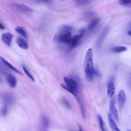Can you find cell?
Here are the masks:
<instances>
[{"instance_id": "cell-34", "label": "cell", "mask_w": 131, "mask_h": 131, "mask_svg": "<svg viewBox=\"0 0 131 131\" xmlns=\"http://www.w3.org/2000/svg\"><path fill=\"white\" fill-rule=\"evenodd\" d=\"M128 34L130 36H131V31L130 30H129L128 31Z\"/></svg>"}, {"instance_id": "cell-25", "label": "cell", "mask_w": 131, "mask_h": 131, "mask_svg": "<svg viewBox=\"0 0 131 131\" xmlns=\"http://www.w3.org/2000/svg\"><path fill=\"white\" fill-rule=\"evenodd\" d=\"M23 68L24 72L27 76L33 81H35V79L34 78L27 69L24 66H23Z\"/></svg>"}, {"instance_id": "cell-18", "label": "cell", "mask_w": 131, "mask_h": 131, "mask_svg": "<svg viewBox=\"0 0 131 131\" xmlns=\"http://www.w3.org/2000/svg\"><path fill=\"white\" fill-rule=\"evenodd\" d=\"M72 28L68 25H63L60 28L59 30V31L63 32H71L72 30Z\"/></svg>"}, {"instance_id": "cell-14", "label": "cell", "mask_w": 131, "mask_h": 131, "mask_svg": "<svg viewBox=\"0 0 131 131\" xmlns=\"http://www.w3.org/2000/svg\"><path fill=\"white\" fill-rule=\"evenodd\" d=\"M108 119L110 127L112 130L113 131H120L114 120L113 119L111 115L110 114L108 115Z\"/></svg>"}, {"instance_id": "cell-35", "label": "cell", "mask_w": 131, "mask_h": 131, "mask_svg": "<svg viewBox=\"0 0 131 131\" xmlns=\"http://www.w3.org/2000/svg\"><path fill=\"white\" fill-rule=\"evenodd\" d=\"M1 78L0 77V82H1Z\"/></svg>"}, {"instance_id": "cell-30", "label": "cell", "mask_w": 131, "mask_h": 131, "mask_svg": "<svg viewBox=\"0 0 131 131\" xmlns=\"http://www.w3.org/2000/svg\"><path fill=\"white\" fill-rule=\"evenodd\" d=\"M79 32L80 33L84 35L85 32V30L84 29L82 28L79 30Z\"/></svg>"}, {"instance_id": "cell-12", "label": "cell", "mask_w": 131, "mask_h": 131, "mask_svg": "<svg viewBox=\"0 0 131 131\" xmlns=\"http://www.w3.org/2000/svg\"><path fill=\"white\" fill-rule=\"evenodd\" d=\"M16 42L18 46L23 49H27L28 48L27 43L23 39L20 37L17 38Z\"/></svg>"}, {"instance_id": "cell-22", "label": "cell", "mask_w": 131, "mask_h": 131, "mask_svg": "<svg viewBox=\"0 0 131 131\" xmlns=\"http://www.w3.org/2000/svg\"><path fill=\"white\" fill-rule=\"evenodd\" d=\"M8 112V107L7 105L5 104L2 107L1 111V115L3 116H6Z\"/></svg>"}, {"instance_id": "cell-19", "label": "cell", "mask_w": 131, "mask_h": 131, "mask_svg": "<svg viewBox=\"0 0 131 131\" xmlns=\"http://www.w3.org/2000/svg\"><path fill=\"white\" fill-rule=\"evenodd\" d=\"M3 99L7 103H11L13 100V96L9 94H5L3 96Z\"/></svg>"}, {"instance_id": "cell-15", "label": "cell", "mask_w": 131, "mask_h": 131, "mask_svg": "<svg viewBox=\"0 0 131 131\" xmlns=\"http://www.w3.org/2000/svg\"><path fill=\"white\" fill-rule=\"evenodd\" d=\"M41 124L45 129H48L49 126L50 122L48 118L45 115H42L41 117Z\"/></svg>"}, {"instance_id": "cell-29", "label": "cell", "mask_w": 131, "mask_h": 131, "mask_svg": "<svg viewBox=\"0 0 131 131\" xmlns=\"http://www.w3.org/2000/svg\"><path fill=\"white\" fill-rule=\"evenodd\" d=\"M93 76L96 77H99L100 76L99 72L96 70L94 68L93 72Z\"/></svg>"}, {"instance_id": "cell-28", "label": "cell", "mask_w": 131, "mask_h": 131, "mask_svg": "<svg viewBox=\"0 0 131 131\" xmlns=\"http://www.w3.org/2000/svg\"><path fill=\"white\" fill-rule=\"evenodd\" d=\"M62 100V103L66 107L69 109H70L71 108L70 103L66 99L63 98Z\"/></svg>"}, {"instance_id": "cell-6", "label": "cell", "mask_w": 131, "mask_h": 131, "mask_svg": "<svg viewBox=\"0 0 131 131\" xmlns=\"http://www.w3.org/2000/svg\"><path fill=\"white\" fill-rule=\"evenodd\" d=\"M126 97L125 91L122 90L119 91L117 96V102L119 108L121 109L123 107L125 101Z\"/></svg>"}, {"instance_id": "cell-24", "label": "cell", "mask_w": 131, "mask_h": 131, "mask_svg": "<svg viewBox=\"0 0 131 131\" xmlns=\"http://www.w3.org/2000/svg\"><path fill=\"white\" fill-rule=\"evenodd\" d=\"M84 16L86 17H93L95 16V13L91 11H86L83 14Z\"/></svg>"}, {"instance_id": "cell-20", "label": "cell", "mask_w": 131, "mask_h": 131, "mask_svg": "<svg viewBox=\"0 0 131 131\" xmlns=\"http://www.w3.org/2000/svg\"><path fill=\"white\" fill-rule=\"evenodd\" d=\"M83 35L80 33L75 35L72 38L71 40L73 42L78 43L79 40L82 37Z\"/></svg>"}, {"instance_id": "cell-7", "label": "cell", "mask_w": 131, "mask_h": 131, "mask_svg": "<svg viewBox=\"0 0 131 131\" xmlns=\"http://www.w3.org/2000/svg\"><path fill=\"white\" fill-rule=\"evenodd\" d=\"M13 6L15 9L25 13L32 12V10L31 8L23 4L14 3L13 4Z\"/></svg>"}, {"instance_id": "cell-31", "label": "cell", "mask_w": 131, "mask_h": 131, "mask_svg": "<svg viewBox=\"0 0 131 131\" xmlns=\"http://www.w3.org/2000/svg\"><path fill=\"white\" fill-rule=\"evenodd\" d=\"M38 2H48L51 1V0H37Z\"/></svg>"}, {"instance_id": "cell-23", "label": "cell", "mask_w": 131, "mask_h": 131, "mask_svg": "<svg viewBox=\"0 0 131 131\" xmlns=\"http://www.w3.org/2000/svg\"><path fill=\"white\" fill-rule=\"evenodd\" d=\"M97 117L101 129L102 131L105 130L104 128L103 121L101 115L99 114H98Z\"/></svg>"}, {"instance_id": "cell-11", "label": "cell", "mask_w": 131, "mask_h": 131, "mask_svg": "<svg viewBox=\"0 0 131 131\" xmlns=\"http://www.w3.org/2000/svg\"><path fill=\"white\" fill-rule=\"evenodd\" d=\"M0 62L2 63L6 66H7L8 67L13 70L16 72L20 74L21 75H23L22 73L20 72L13 66L8 62L6 61L4 58L1 56H0Z\"/></svg>"}, {"instance_id": "cell-36", "label": "cell", "mask_w": 131, "mask_h": 131, "mask_svg": "<svg viewBox=\"0 0 131 131\" xmlns=\"http://www.w3.org/2000/svg\"></svg>"}, {"instance_id": "cell-10", "label": "cell", "mask_w": 131, "mask_h": 131, "mask_svg": "<svg viewBox=\"0 0 131 131\" xmlns=\"http://www.w3.org/2000/svg\"><path fill=\"white\" fill-rule=\"evenodd\" d=\"M7 80L9 85L11 88H14L16 84V80L15 77L11 74H8L7 76Z\"/></svg>"}, {"instance_id": "cell-4", "label": "cell", "mask_w": 131, "mask_h": 131, "mask_svg": "<svg viewBox=\"0 0 131 131\" xmlns=\"http://www.w3.org/2000/svg\"><path fill=\"white\" fill-rule=\"evenodd\" d=\"M110 27L109 26H106L103 29L98 38L96 44V48L99 49L101 47L105 38L109 32Z\"/></svg>"}, {"instance_id": "cell-16", "label": "cell", "mask_w": 131, "mask_h": 131, "mask_svg": "<svg viewBox=\"0 0 131 131\" xmlns=\"http://www.w3.org/2000/svg\"><path fill=\"white\" fill-rule=\"evenodd\" d=\"M15 31L26 38H27V34L25 30L23 28L19 26H17L15 28Z\"/></svg>"}, {"instance_id": "cell-21", "label": "cell", "mask_w": 131, "mask_h": 131, "mask_svg": "<svg viewBox=\"0 0 131 131\" xmlns=\"http://www.w3.org/2000/svg\"><path fill=\"white\" fill-rule=\"evenodd\" d=\"M127 50V48L125 47L120 46L114 48L113 51L115 52L119 53L125 51Z\"/></svg>"}, {"instance_id": "cell-27", "label": "cell", "mask_w": 131, "mask_h": 131, "mask_svg": "<svg viewBox=\"0 0 131 131\" xmlns=\"http://www.w3.org/2000/svg\"><path fill=\"white\" fill-rule=\"evenodd\" d=\"M119 3L123 6L128 5L131 4V0H119Z\"/></svg>"}, {"instance_id": "cell-5", "label": "cell", "mask_w": 131, "mask_h": 131, "mask_svg": "<svg viewBox=\"0 0 131 131\" xmlns=\"http://www.w3.org/2000/svg\"><path fill=\"white\" fill-rule=\"evenodd\" d=\"M115 104V99L114 97L111 98L110 101L109 110L110 114L113 116L116 121H118V115Z\"/></svg>"}, {"instance_id": "cell-26", "label": "cell", "mask_w": 131, "mask_h": 131, "mask_svg": "<svg viewBox=\"0 0 131 131\" xmlns=\"http://www.w3.org/2000/svg\"><path fill=\"white\" fill-rule=\"evenodd\" d=\"M76 99L77 100L78 102V103L79 104L80 106L81 110V112L82 113V115L83 117L84 118H85V112L84 108V107L83 105H82V104L81 102L80 101L78 97H76Z\"/></svg>"}, {"instance_id": "cell-3", "label": "cell", "mask_w": 131, "mask_h": 131, "mask_svg": "<svg viewBox=\"0 0 131 131\" xmlns=\"http://www.w3.org/2000/svg\"><path fill=\"white\" fill-rule=\"evenodd\" d=\"M72 38L71 32L59 31L54 36L53 41L56 43L65 44L69 42Z\"/></svg>"}, {"instance_id": "cell-13", "label": "cell", "mask_w": 131, "mask_h": 131, "mask_svg": "<svg viewBox=\"0 0 131 131\" xmlns=\"http://www.w3.org/2000/svg\"><path fill=\"white\" fill-rule=\"evenodd\" d=\"M100 22V19L97 18L93 19L90 21L88 26L89 30L91 31L94 29Z\"/></svg>"}, {"instance_id": "cell-32", "label": "cell", "mask_w": 131, "mask_h": 131, "mask_svg": "<svg viewBox=\"0 0 131 131\" xmlns=\"http://www.w3.org/2000/svg\"><path fill=\"white\" fill-rule=\"evenodd\" d=\"M5 29V27L4 25L1 23H0V29L3 30Z\"/></svg>"}, {"instance_id": "cell-9", "label": "cell", "mask_w": 131, "mask_h": 131, "mask_svg": "<svg viewBox=\"0 0 131 131\" xmlns=\"http://www.w3.org/2000/svg\"><path fill=\"white\" fill-rule=\"evenodd\" d=\"M12 37L13 35L10 32L4 33L1 36L2 41L8 46L10 45Z\"/></svg>"}, {"instance_id": "cell-8", "label": "cell", "mask_w": 131, "mask_h": 131, "mask_svg": "<svg viewBox=\"0 0 131 131\" xmlns=\"http://www.w3.org/2000/svg\"><path fill=\"white\" fill-rule=\"evenodd\" d=\"M113 77H111L107 85V94L108 96L110 97L113 96L115 92V87L113 82Z\"/></svg>"}, {"instance_id": "cell-17", "label": "cell", "mask_w": 131, "mask_h": 131, "mask_svg": "<svg viewBox=\"0 0 131 131\" xmlns=\"http://www.w3.org/2000/svg\"><path fill=\"white\" fill-rule=\"evenodd\" d=\"M92 0H75V2L78 5L84 6L90 4Z\"/></svg>"}, {"instance_id": "cell-1", "label": "cell", "mask_w": 131, "mask_h": 131, "mask_svg": "<svg viewBox=\"0 0 131 131\" xmlns=\"http://www.w3.org/2000/svg\"><path fill=\"white\" fill-rule=\"evenodd\" d=\"M83 67L85 77L89 81H91L93 77L94 69L93 61L92 51L89 49L85 53L83 63Z\"/></svg>"}, {"instance_id": "cell-2", "label": "cell", "mask_w": 131, "mask_h": 131, "mask_svg": "<svg viewBox=\"0 0 131 131\" xmlns=\"http://www.w3.org/2000/svg\"><path fill=\"white\" fill-rule=\"evenodd\" d=\"M63 79L66 85L62 84V87L76 96L78 92L77 81L73 79L67 77H64Z\"/></svg>"}, {"instance_id": "cell-33", "label": "cell", "mask_w": 131, "mask_h": 131, "mask_svg": "<svg viewBox=\"0 0 131 131\" xmlns=\"http://www.w3.org/2000/svg\"><path fill=\"white\" fill-rule=\"evenodd\" d=\"M78 126L79 128V130L82 131V128H81V126L80 125H78Z\"/></svg>"}]
</instances>
